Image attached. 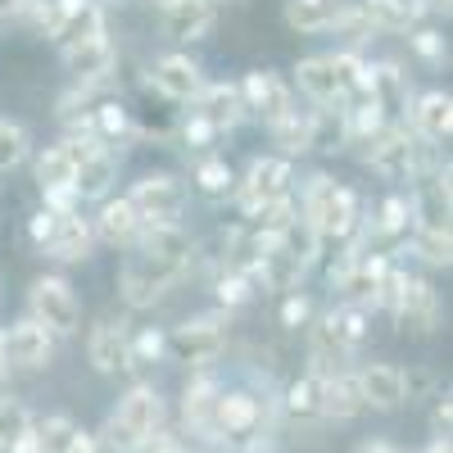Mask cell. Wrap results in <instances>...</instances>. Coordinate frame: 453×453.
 Wrapping results in <instances>:
<instances>
[{
  "instance_id": "7",
  "label": "cell",
  "mask_w": 453,
  "mask_h": 453,
  "mask_svg": "<svg viewBox=\"0 0 453 453\" xmlns=\"http://www.w3.org/2000/svg\"><path fill=\"white\" fill-rule=\"evenodd\" d=\"M281 196H290V159H281V155L254 159L245 181H236V204L245 218H254L263 204H273Z\"/></svg>"
},
{
  "instance_id": "27",
  "label": "cell",
  "mask_w": 453,
  "mask_h": 453,
  "mask_svg": "<svg viewBox=\"0 0 453 453\" xmlns=\"http://www.w3.org/2000/svg\"><path fill=\"white\" fill-rule=\"evenodd\" d=\"M299 277H304V268L277 245V241H268L263 245V258H258V268H254V286H263V290H295L299 286Z\"/></svg>"
},
{
  "instance_id": "39",
  "label": "cell",
  "mask_w": 453,
  "mask_h": 453,
  "mask_svg": "<svg viewBox=\"0 0 453 453\" xmlns=\"http://www.w3.org/2000/svg\"><path fill=\"white\" fill-rule=\"evenodd\" d=\"M73 173H78V164L68 159L64 145H50L36 155V181H42V191H50V186H73Z\"/></svg>"
},
{
  "instance_id": "16",
  "label": "cell",
  "mask_w": 453,
  "mask_h": 453,
  "mask_svg": "<svg viewBox=\"0 0 453 453\" xmlns=\"http://www.w3.org/2000/svg\"><path fill=\"white\" fill-rule=\"evenodd\" d=\"M295 82L313 104L322 109H345V91H340V78H335V64L331 55H309L295 64Z\"/></svg>"
},
{
  "instance_id": "24",
  "label": "cell",
  "mask_w": 453,
  "mask_h": 453,
  "mask_svg": "<svg viewBox=\"0 0 453 453\" xmlns=\"http://www.w3.org/2000/svg\"><path fill=\"white\" fill-rule=\"evenodd\" d=\"M222 386H218V376L209 372H196L191 381H186V395H181V412H186V426L191 431H213V403H218Z\"/></svg>"
},
{
  "instance_id": "14",
  "label": "cell",
  "mask_w": 453,
  "mask_h": 453,
  "mask_svg": "<svg viewBox=\"0 0 453 453\" xmlns=\"http://www.w3.org/2000/svg\"><path fill=\"white\" fill-rule=\"evenodd\" d=\"M50 349H55V335L46 326H36L32 318L5 326V358H10V367H23V372L46 367L50 363Z\"/></svg>"
},
{
  "instance_id": "22",
  "label": "cell",
  "mask_w": 453,
  "mask_h": 453,
  "mask_svg": "<svg viewBox=\"0 0 453 453\" xmlns=\"http://www.w3.org/2000/svg\"><path fill=\"white\" fill-rule=\"evenodd\" d=\"M213 10L218 5H209V0H177L164 10V36L168 42H200L213 27Z\"/></svg>"
},
{
  "instance_id": "51",
  "label": "cell",
  "mask_w": 453,
  "mask_h": 453,
  "mask_svg": "<svg viewBox=\"0 0 453 453\" xmlns=\"http://www.w3.org/2000/svg\"><path fill=\"white\" fill-rule=\"evenodd\" d=\"M42 209H50L55 218H73V213H78V191H73V186H50V191H42Z\"/></svg>"
},
{
  "instance_id": "58",
  "label": "cell",
  "mask_w": 453,
  "mask_h": 453,
  "mask_svg": "<svg viewBox=\"0 0 453 453\" xmlns=\"http://www.w3.org/2000/svg\"><path fill=\"white\" fill-rule=\"evenodd\" d=\"M426 453H453V449H449V440H431V449H426Z\"/></svg>"
},
{
  "instance_id": "38",
  "label": "cell",
  "mask_w": 453,
  "mask_h": 453,
  "mask_svg": "<svg viewBox=\"0 0 453 453\" xmlns=\"http://www.w3.org/2000/svg\"><path fill=\"white\" fill-rule=\"evenodd\" d=\"M326 326H331V335L340 340V349H345V354H354L363 340H367V313L354 309V304L331 309V313H326Z\"/></svg>"
},
{
  "instance_id": "33",
  "label": "cell",
  "mask_w": 453,
  "mask_h": 453,
  "mask_svg": "<svg viewBox=\"0 0 453 453\" xmlns=\"http://www.w3.org/2000/svg\"><path fill=\"white\" fill-rule=\"evenodd\" d=\"M408 226H412V209H408V196H386L381 209H376V222H372V236L376 241H403L408 236Z\"/></svg>"
},
{
  "instance_id": "3",
  "label": "cell",
  "mask_w": 453,
  "mask_h": 453,
  "mask_svg": "<svg viewBox=\"0 0 453 453\" xmlns=\"http://www.w3.org/2000/svg\"><path fill=\"white\" fill-rule=\"evenodd\" d=\"M155 431H164V399H159V390L132 386L119 399V408L109 412V422H104L100 435H104V444L113 453H136V449H145V440Z\"/></svg>"
},
{
  "instance_id": "32",
  "label": "cell",
  "mask_w": 453,
  "mask_h": 453,
  "mask_svg": "<svg viewBox=\"0 0 453 453\" xmlns=\"http://www.w3.org/2000/svg\"><path fill=\"white\" fill-rule=\"evenodd\" d=\"M277 245H281V250H286V254H290V258L299 263V268H304V273H309V268H313V263H318V250H322V236L313 232V222H309L304 213H295V218H290V226H286V232L277 236Z\"/></svg>"
},
{
  "instance_id": "55",
  "label": "cell",
  "mask_w": 453,
  "mask_h": 453,
  "mask_svg": "<svg viewBox=\"0 0 453 453\" xmlns=\"http://www.w3.org/2000/svg\"><path fill=\"white\" fill-rule=\"evenodd\" d=\"M10 453H42V444H36V435L27 431V435H19V440L10 444Z\"/></svg>"
},
{
  "instance_id": "35",
  "label": "cell",
  "mask_w": 453,
  "mask_h": 453,
  "mask_svg": "<svg viewBox=\"0 0 453 453\" xmlns=\"http://www.w3.org/2000/svg\"><path fill=\"white\" fill-rule=\"evenodd\" d=\"M196 191H200L204 200H226V196L236 191V173H232V164L218 159V155L200 159V164H196Z\"/></svg>"
},
{
  "instance_id": "43",
  "label": "cell",
  "mask_w": 453,
  "mask_h": 453,
  "mask_svg": "<svg viewBox=\"0 0 453 453\" xmlns=\"http://www.w3.org/2000/svg\"><path fill=\"white\" fill-rule=\"evenodd\" d=\"M408 46H412V55H418L422 64H431V68H440L449 59L444 32H435V27H408Z\"/></svg>"
},
{
  "instance_id": "41",
  "label": "cell",
  "mask_w": 453,
  "mask_h": 453,
  "mask_svg": "<svg viewBox=\"0 0 453 453\" xmlns=\"http://www.w3.org/2000/svg\"><path fill=\"white\" fill-rule=\"evenodd\" d=\"M32 431V412H27V403L23 399H0V453H10V444L19 440V435H27Z\"/></svg>"
},
{
  "instance_id": "61",
  "label": "cell",
  "mask_w": 453,
  "mask_h": 453,
  "mask_svg": "<svg viewBox=\"0 0 453 453\" xmlns=\"http://www.w3.org/2000/svg\"><path fill=\"white\" fill-rule=\"evenodd\" d=\"M209 5H232V0H209Z\"/></svg>"
},
{
  "instance_id": "42",
  "label": "cell",
  "mask_w": 453,
  "mask_h": 453,
  "mask_svg": "<svg viewBox=\"0 0 453 453\" xmlns=\"http://www.w3.org/2000/svg\"><path fill=\"white\" fill-rule=\"evenodd\" d=\"M168 354V335L159 326H145L136 340H127V367H150Z\"/></svg>"
},
{
  "instance_id": "57",
  "label": "cell",
  "mask_w": 453,
  "mask_h": 453,
  "mask_svg": "<svg viewBox=\"0 0 453 453\" xmlns=\"http://www.w3.org/2000/svg\"><path fill=\"white\" fill-rule=\"evenodd\" d=\"M10 376V358H5V326H0V381Z\"/></svg>"
},
{
  "instance_id": "44",
  "label": "cell",
  "mask_w": 453,
  "mask_h": 453,
  "mask_svg": "<svg viewBox=\"0 0 453 453\" xmlns=\"http://www.w3.org/2000/svg\"><path fill=\"white\" fill-rule=\"evenodd\" d=\"M295 109V96H290V87L277 78V73H273V82H268V96H263V104L254 109V119H263V123H268V127H277L281 119H286V113Z\"/></svg>"
},
{
  "instance_id": "28",
  "label": "cell",
  "mask_w": 453,
  "mask_h": 453,
  "mask_svg": "<svg viewBox=\"0 0 453 453\" xmlns=\"http://www.w3.org/2000/svg\"><path fill=\"white\" fill-rule=\"evenodd\" d=\"M32 435H36V444H42V453H96V440L73 418H46Z\"/></svg>"
},
{
  "instance_id": "19",
  "label": "cell",
  "mask_w": 453,
  "mask_h": 453,
  "mask_svg": "<svg viewBox=\"0 0 453 453\" xmlns=\"http://www.w3.org/2000/svg\"><path fill=\"white\" fill-rule=\"evenodd\" d=\"M408 119H412V132H418L426 145L449 141V132H453V96L449 91L418 96V100H412V109H408Z\"/></svg>"
},
{
  "instance_id": "13",
  "label": "cell",
  "mask_w": 453,
  "mask_h": 453,
  "mask_svg": "<svg viewBox=\"0 0 453 453\" xmlns=\"http://www.w3.org/2000/svg\"><path fill=\"white\" fill-rule=\"evenodd\" d=\"M395 322H399V331H418V335L435 331V322H440V295H435V286L422 281V277H408L399 304H395Z\"/></svg>"
},
{
  "instance_id": "10",
  "label": "cell",
  "mask_w": 453,
  "mask_h": 453,
  "mask_svg": "<svg viewBox=\"0 0 453 453\" xmlns=\"http://www.w3.org/2000/svg\"><path fill=\"white\" fill-rule=\"evenodd\" d=\"M136 254H150V258H159V263H173V268H191V254H196V241L191 232H186L181 222H141V232H136Z\"/></svg>"
},
{
  "instance_id": "45",
  "label": "cell",
  "mask_w": 453,
  "mask_h": 453,
  "mask_svg": "<svg viewBox=\"0 0 453 453\" xmlns=\"http://www.w3.org/2000/svg\"><path fill=\"white\" fill-rule=\"evenodd\" d=\"M27 159V132L19 123H5L0 119V173H10Z\"/></svg>"
},
{
  "instance_id": "25",
  "label": "cell",
  "mask_w": 453,
  "mask_h": 453,
  "mask_svg": "<svg viewBox=\"0 0 453 453\" xmlns=\"http://www.w3.org/2000/svg\"><path fill=\"white\" fill-rule=\"evenodd\" d=\"M46 254L55 258V263H82V258H91L96 254V226L87 222V218H64L59 222V232H55V241L46 245Z\"/></svg>"
},
{
  "instance_id": "12",
  "label": "cell",
  "mask_w": 453,
  "mask_h": 453,
  "mask_svg": "<svg viewBox=\"0 0 453 453\" xmlns=\"http://www.w3.org/2000/svg\"><path fill=\"white\" fill-rule=\"evenodd\" d=\"M263 422V403L250 395V390H222L218 403H213V431L209 435H232V440H245L254 435Z\"/></svg>"
},
{
  "instance_id": "15",
  "label": "cell",
  "mask_w": 453,
  "mask_h": 453,
  "mask_svg": "<svg viewBox=\"0 0 453 453\" xmlns=\"http://www.w3.org/2000/svg\"><path fill=\"white\" fill-rule=\"evenodd\" d=\"M372 100H376V109L386 113L390 127H399L408 119V109H412V100H408V73L395 59L372 64Z\"/></svg>"
},
{
  "instance_id": "30",
  "label": "cell",
  "mask_w": 453,
  "mask_h": 453,
  "mask_svg": "<svg viewBox=\"0 0 453 453\" xmlns=\"http://www.w3.org/2000/svg\"><path fill=\"white\" fill-rule=\"evenodd\" d=\"M335 10H340V0H286V23L295 32H331L335 27Z\"/></svg>"
},
{
  "instance_id": "17",
  "label": "cell",
  "mask_w": 453,
  "mask_h": 453,
  "mask_svg": "<svg viewBox=\"0 0 453 453\" xmlns=\"http://www.w3.org/2000/svg\"><path fill=\"white\" fill-rule=\"evenodd\" d=\"M196 113L213 127V132H232V127H241L250 113H245V104H241V91L232 87V82H204V91L196 96Z\"/></svg>"
},
{
  "instance_id": "6",
  "label": "cell",
  "mask_w": 453,
  "mask_h": 453,
  "mask_svg": "<svg viewBox=\"0 0 453 453\" xmlns=\"http://www.w3.org/2000/svg\"><path fill=\"white\" fill-rule=\"evenodd\" d=\"M222 345H226V326H222L218 313L191 318V322L173 326V335H168V354H173L177 363H186V367L213 363V358L222 354Z\"/></svg>"
},
{
  "instance_id": "50",
  "label": "cell",
  "mask_w": 453,
  "mask_h": 453,
  "mask_svg": "<svg viewBox=\"0 0 453 453\" xmlns=\"http://www.w3.org/2000/svg\"><path fill=\"white\" fill-rule=\"evenodd\" d=\"M309 318H313V304H309V295L290 290V295L281 299V326L299 331V326H309Z\"/></svg>"
},
{
  "instance_id": "52",
  "label": "cell",
  "mask_w": 453,
  "mask_h": 453,
  "mask_svg": "<svg viewBox=\"0 0 453 453\" xmlns=\"http://www.w3.org/2000/svg\"><path fill=\"white\" fill-rule=\"evenodd\" d=\"M213 136H218V132H213V127H209V123L200 119V113L191 109V119L181 123V141L191 145V150H204V145H213Z\"/></svg>"
},
{
  "instance_id": "53",
  "label": "cell",
  "mask_w": 453,
  "mask_h": 453,
  "mask_svg": "<svg viewBox=\"0 0 453 453\" xmlns=\"http://www.w3.org/2000/svg\"><path fill=\"white\" fill-rule=\"evenodd\" d=\"M145 449H150V453H186V444H181L177 435H168V431H155V435L145 440Z\"/></svg>"
},
{
  "instance_id": "56",
  "label": "cell",
  "mask_w": 453,
  "mask_h": 453,
  "mask_svg": "<svg viewBox=\"0 0 453 453\" xmlns=\"http://www.w3.org/2000/svg\"><path fill=\"white\" fill-rule=\"evenodd\" d=\"M354 453H399L395 444H386V440H367V444H358Z\"/></svg>"
},
{
  "instance_id": "49",
  "label": "cell",
  "mask_w": 453,
  "mask_h": 453,
  "mask_svg": "<svg viewBox=\"0 0 453 453\" xmlns=\"http://www.w3.org/2000/svg\"><path fill=\"white\" fill-rule=\"evenodd\" d=\"M59 222H64V218H55L50 209H36V213L27 218V241H32L36 250H46V245L55 241V232H59Z\"/></svg>"
},
{
  "instance_id": "47",
  "label": "cell",
  "mask_w": 453,
  "mask_h": 453,
  "mask_svg": "<svg viewBox=\"0 0 453 453\" xmlns=\"http://www.w3.org/2000/svg\"><path fill=\"white\" fill-rule=\"evenodd\" d=\"M412 250H418L431 268H449V258H453V241L449 232L444 236H431V232H412Z\"/></svg>"
},
{
  "instance_id": "4",
  "label": "cell",
  "mask_w": 453,
  "mask_h": 453,
  "mask_svg": "<svg viewBox=\"0 0 453 453\" xmlns=\"http://www.w3.org/2000/svg\"><path fill=\"white\" fill-rule=\"evenodd\" d=\"M177 281H181V268L159 263L150 254H127L119 268V295L127 299V309H155Z\"/></svg>"
},
{
  "instance_id": "31",
  "label": "cell",
  "mask_w": 453,
  "mask_h": 453,
  "mask_svg": "<svg viewBox=\"0 0 453 453\" xmlns=\"http://www.w3.org/2000/svg\"><path fill=\"white\" fill-rule=\"evenodd\" d=\"M91 132H96V141L109 150L113 141H127L132 136V109L123 104V100H100L96 109H91Z\"/></svg>"
},
{
  "instance_id": "34",
  "label": "cell",
  "mask_w": 453,
  "mask_h": 453,
  "mask_svg": "<svg viewBox=\"0 0 453 453\" xmlns=\"http://www.w3.org/2000/svg\"><path fill=\"white\" fill-rule=\"evenodd\" d=\"M273 141L281 145V159L304 155V150L313 145V113H299V109H290L286 119L273 127Z\"/></svg>"
},
{
  "instance_id": "20",
  "label": "cell",
  "mask_w": 453,
  "mask_h": 453,
  "mask_svg": "<svg viewBox=\"0 0 453 453\" xmlns=\"http://www.w3.org/2000/svg\"><path fill=\"white\" fill-rule=\"evenodd\" d=\"M358 390H363V408L395 412L403 403V372L390 363H372L358 372Z\"/></svg>"
},
{
  "instance_id": "9",
  "label": "cell",
  "mask_w": 453,
  "mask_h": 453,
  "mask_svg": "<svg viewBox=\"0 0 453 453\" xmlns=\"http://www.w3.org/2000/svg\"><path fill=\"white\" fill-rule=\"evenodd\" d=\"M412 222H418V232H431V236H444L449 232V168H431L422 177H412Z\"/></svg>"
},
{
  "instance_id": "2",
  "label": "cell",
  "mask_w": 453,
  "mask_h": 453,
  "mask_svg": "<svg viewBox=\"0 0 453 453\" xmlns=\"http://www.w3.org/2000/svg\"><path fill=\"white\" fill-rule=\"evenodd\" d=\"M363 159L372 164L376 177H386V181H412V177L440 168L435 164V145H426L418 132H408V123L386 127L376 141H367Z\"/></svg>"
},
{
  "instance_id": "5",
  "label": "cell",
  "mask_w": 453,
  "mask_h": 453,
  "mask_svg": "<svg viewBox=\"0 0 453 453\" xmlns=\"http://www.w3.org/2000/svg\"><path fill=\"white\" fill-rule=\"evenodd\" d=\"M27 309H32V322L46 326L50 335H73L82 326V299L64 277H36Z\"/></svg>"
},
{
  "instance_id": "59",
  "label": "cell",
  "mask_w": 453,
  "mask_h": 453,
  "mask_svg": "<svg viewBox=\"0 0 453 453\" xmlns=\"http://www.w3.org/2000/svg\"><path fill=\"white\" fill-rule=\"evenodd\" d=\"M431 10H440V14H449V0H426Z\"/></svg>"
},
{
  "instance_id": "54",
  "label": "cell",
  "mask_w": 453,
  "mask_h": 453,
  "mask_svg": "<svg viewBox=\"0 0 453 453\" xmlns=\"http://www.w3.org/2000/svg\"><path fill=\"white\" fill-rule=\"evenodd\" d=\"M449 422H453V408H449V399H435V412H431L435 440H449Z\"/></svg>"
},
{
  "instance_id": "11",
  "label": "cell",
  "mask_w": 453,
  "mask_h": 453,
  "mask_svg": "<svg viewBox=\"0 0 453 453\" xmlns=\"http://www.w3.org/2000/svg\"><path fill=\"white\" fill-rule=\"evenodd\" d=\"M150 87H155L164 100H177V104H196V96L204 91V73L191 55H164L150 68Z\"/></svg>"
},
{
  "instance_id": "1",
  "label": "cell",
  "mask_w": 453,
  "mask_h": 453,
  "mask_svg": "<svg viewBox=\"0 0 453 453\" xmlns=\"http://www.w3.org/2000/svg\"><path fill=\"white\" fill-rule=\"evenodd\" d=\"M299 213L313 222V232L322 241H358L363 236V209H358L354 186H340L326 173H313L304 181V204H299Z\"/></svg>"
},
{
  "instance_id": "26",
  "label": "cell",
  "mask_w": 453,
  "mask_h": 453,
  "mask_svg": "<svg viewBox=\"0 0 453 453\" xmlns=\"http://www.w3.org/2000/svg\"><path fill=\"white\" fill-rule=\"evenodd\" d=\"M113 177H119V155H113V150H96V155L87 164H78V173H73V191H78V200H104Z\"/></svg>"
},
{
  "instance_id": "48",
  "label": "cell",
  "mask_w": 453,
  "mask_h": 453,
  "mask_svg": "<svg viewBox=\"0 0 453 453\" xmlns=\"http://www.w3.org/2000/svg\"><path fill=\"white\" fill-rule=\"evenodd\" d=\"M403 286H408V273L403 268H386V277H381V286H376V299H372V309H390L395 313V304H399V295H403Z\"/></svg>"
},
{
  "instance_id": "36",
  "label": "cell",
  "mask_w": 453,
  "mask_h": 453,
  "mask_svg": "<svg viewBox=\"0 0 453 453\" xmlns=\"http://www.w3.org/2000/svg\"><path fill=\"white\" fill-rule=\"evenodd\" d=\"M345 145H349L345 109H318V113H313V145H309V150H326V155H340Z\"/></svg>"
},
{
  "instance_id": "21",
  "label": "cell",
  "mask_w": 453,
  "mask_h": 453,
  "mask_svg": "<svg viewBox=\"0 0 453 453\" xmlns=\"http://www.w3.org/2000/svg\"><path fill=\"white\" fill-rule=\"evenodd\" d=\"M87 358L96 363V372L113 376V372H123L127 367V322H96L91 340H87Z\"/></svg>"
},
{
  "instance_id": "60",
  "label": "cell",
  "mask_w": 453,
  "mask_h": 453,
  "mask_svg": "<svg viewBox=\"0 0 453 453\" xmlns=\"http://www.w3.org/2000/svg\"><path fill=\"white\" fill-rule=\"evenodd\" d=\"M155 5H159V10H168V5H177V0H155Z\"/></svg>"
},
{
  "instance_id": "29",
  "label": "cell",
  "mask_w": 453,
  "mask_h": 453,
  "mask_svg": "<svg viewBox=\"0 0 453 453\" xmlns=\"http://www.w3.org/2000/svg\"><path fill=\"white\" fill-rule=\"evenodd\" d=\"M141 232V213L123 200H104L100 218H96V241H109V245H132Z\"/></svg>"
},
{
  "instance_id": "46",
  "label": "cell",
  "mask_w": 453,
  "mask_h": 453,
  "mask_svg": "<svg viewBox=\"0 0 453 453\" xmlns=\"http://www.w3.org/2000/svg\"><path fill=\"white\" fill-rule=\"evenodd\" d=\"M254 281L245 277V273H222L218 277V304L222 309H241V304H250V299H254Z\"/></svg>"
},
{
  "instance_id": "40",
  "label": "cell",
  "mask_w": 453,
  "mask_h": 453,
  "mask_svg": "<svg viewBox=\"0 0 453 453\" xmlns=\"http://www.w3.org/2000/svg\"><path fill=\"white\" fill-rule=\"evenodd\" d=\"M286 408L295 412V418H318V412H322V376L318 372H304L299 381H290Z\"/></svg>"
},
{
  "instance_id": "18",
  "label": "cell",
  "mask_w": 453,
  "mask_h": 453,
  "mask_svg": "<svg viewBox=\"0 0 453 453\" xmlns=\"http://www.w3.org/2000/svg\"><path fill=\"white\" fill-rule=\"evenodd\" d=\"M64 68L82 87L100 82L104 73L113 68V42H109V32H96V36H87V42H78V46H64Z\"/></svg>"
},
{
  "instance_id": "8",
  "label": "cell",
  "mask_w": 453,
  "mask_h": 453,
  "mask_svg": "<svg viewBox=\"0 0 453 453\" xmlns=\"http://www.w3.org/2000/svg\"><path fill=\"white\" fill-rule=\"evenodd\" d=\"M127 204L141 213V222H177L186 209V186L173 173H150L132 186Z\"/></svg>"
},
{
  "instance_id": "23",
  "label": "cell",
  "mask_w": 453,
  "mask_h": 453,
  "mask_svg": "<svg viewBox=\"0 0 453 453\" xmlns=\"http://www.w3.org/2000/svg\"><path fill=\"white\" fill-rule=\"evenodd\" d=\"M363 412V390H358V372H335L322 376V418L349 422Z\"/></svg>"
},
{
  "instance_id": "37",
  "label": "cell",
  "mask_w": 453,
  "mask_h": 453,
  "mask_svg": "<svg viewBox=\"0 0 453 453\" xmlns=\"http://www.w3.org/2000/svg\"><path fill=\"white\" fill-rule=\"evenodd\" d=\"M358 14H363V23L376 27V32H408V27H412L403 0H358Z\"/></svg>"
}]
</instances>
